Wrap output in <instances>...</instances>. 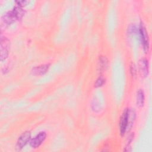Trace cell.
Masks as SVG:
<instances>
[{
    "label": "cell",
    "instance_id": "277c9868",
    "mask_svg": "<svg viewBox=\"0 0 152 152\" xmlns=\"http://www.w3.org/2000/svg\"><path fill=\"white\" fill-rule=\"evenodd\" d=\"M31 138V133L30 131H27L22 133V134L19 137L17 144H16V148L20 150L21 148H23L30 141Z\"/></svg>",
    "mask_w": 152,
    "mask_h": 152
},
{
    "label": "cell",
    "instance_id": "3957f363",
    "mask_svg": "<svg viewBox=\"0 0 152 152\" xmlns=\"http://www.w3.org/2000/svg\"><path fill=\"white\" fill-rule=\"evenodd\" d=\"M128 115H129V109H125L122 113V115L120 118V122H119L120 132L122 136H123L125 134L127 129Z\"/></svg>",
    "mask_w": 152,
    "mask_h": 152
},
{
    "label": "cell",
    "instance_id": "4fadbf2b",
    "mask_svg": "<svg viewBox=\"0 0 152 152\" xmlns=\"http://www.w3.org/2000/svg\"><path fill=\"white\" fill-rule=\"evenodd\" d=\"M137 28L134 25H131L128 28V33L129 34H134L137 33Z\"/></svg>",
    "mask_w": 152,
    "mask_h": 152
},
{
    "label": "cell",
    "instance_id": "30bf717a",
    "mask_svg": "<svg viewBox=\"0 0 152 152\" xmlns=\"http://www.w3.org/2000/svg\"><path fill=\"white\" fill-rule=\"evenodd\" d=\"M136 102L137 106L141 107L143 106L144 103V94L142 90H138L136 96Z\"/></svg>",
    "mask_w": 152,
    "mask_h": 152
},
{
    "label": "cell",
    "instance_id": "5bb4252c",
    "mask_svg": "<svg viewBox=\"0 0 152 152\" xmlns=\"http://www.w3.org/2000/svg\"><path fill=\"white\" fill-rule=\"evenodd\" d=\"M130 71H131V75L134 77L136 75V68H135V66L134 65V63H131V65H130Z\"/></svg>",
    "mask_w": 152,
    "mask_h": 152
},
{
    "label": "cell",
    "instance_id": "5b68a950",
    "mask_svg": "<svg viewBox=\"0 0 152 152\" xmlns=\"http://www.w3.org/2000/svg\"><path fill=\"white\" fill-rule=\"evenodd\" d=\"M46 137V134L45 132H39L36 137L32 138L30 142V145L32 148H36L39 147L42 143L45 141Z\"/></svg>",
    "mask_w": 152,
    "mask_h": 152
},
{
    "label": "cell",
    "instance_id": "7a4b0ae2",
    "mask_svg": "<svg viewBox=\"0 0 152 152\" xmlns=\"http://www.w3.org/2000/svg\"><path fill=\"white\" fill-rule=\"evenodd\" d=\"M139 33L140 35V39L142 42V44L144 47V49L145 51H148L149 48V40L148 36L145 29V27L142 23H141L140 28H139Z\"/></svg>",
    "mask_w": 152,
    "mask_h": 152
},
{
    "label": "cell",
    "instance_id": "6da1fadb",
    "mask_svg": "<svg viewBox=\"0 0 152 152\" xmlns=\"http://www.w3.org/2000/svg\"><path fill=\"white\" fill-rule=\"evenodd\" d=\"M10 48V42L8 38L5 37H1V60L2 61L5 59L9 53V50Z\"/></svg>",
    "mask_w": 152,
    "mask_h": 152
},
{
    "label": "cell",
    "instance_id": "ba28073f",
    "mask_svg": "<svg viewBox=\"0 0 152 152\" xmlns=\"http://www.w3.org/2000/svg\"><path fill=\"white\" fill-rule=\"evenodd\" d=\"M17 20L16 17L15 16L12 11H8L4 14V15L2 17V20L3 23L5 24H10L14 23Z\"/></svg>",
    "mask_w": 152,
    "mask_h": 152
},
{
    "label": "cell",
    "instance_id": "52a82bcc",
    "mask_svg": "<svg viewBox=\"0 0 152 152\" xmlns=\"http://www.w3.org/2000/svg\"><path fill=\"white\" fill-rule=\"evenodd\" d=\"M50 66L49 64H42L34 67L31 70V73L35 75H41L45 74L48 71Z\"/></svg>",
    "mask_w": 152,
    "mask_h": 152
},
{
    "label": "cell",
    "instance_id": "9a60e30c",
    "mask_svg": "<svg viewBox=\"0 0 152 152\" xmlns=\"http://www.w3.org/2000/svg\"><path fill=\"white\" fill-rule=\"evenodd\" d=\"M15 2L17 4V5L23 7L26 5L27 4V3L28 2V1H16Z\"/></svg>",
    "mask_w": 152,
    "mask_h": 152
},
{
    "label": "cell",
    "instance_id": "8992f818",
    "mask_svg": "<svg viewBox=\"0 0 152 152\" xmlns=\"http://www.w3.org/2000/svg\"><path fill=\"white\" fill-rule=\"evenodd\" d=\"M139 72L142 77H146L148 73V62L145 59H141L138 62Z\"/></svg>",
    "mask_w": 152,
    "mask_h": 152
},
{
    "label": "cell",
    "instance_id": "9c48e42d",
    "mask_svg": "<svg viewBox=\"0 0 152 152\" xmlns=\"http://www.w3.org/2000/svg\"><path fill=\"white\" fill-rule=\"evenodd\" d=\"M108 61L105 56H100L98 61V68L99 71H105L107 67Z\"/></svg>",
    "mask_w": 152,
    "mask_h": 152
},
{
    "label": "cell",
    "instance_id": "8fae6325",
    "mask_svg": "<svg viewBox=\"0 0 152 152\" xmlns=\"http://www.w3.org/2000/svg\"><path fill=\"white\" fill-rule=\"evenodd\" d=\"M12 12H14L15 16L16 17L17 20L21 19L23 17V16L24 15V10L22 8V7H21L20 6H18V5H16L14 8V9L12 10Z\"/></svg>",
    "mask_w": 152,
    "mask_h": 152
},
{
    "label": "cell",
    "instance_id": "7c38bea8",
    "mask_svg": "<svg viewBox=\"0 0 152 152\" xmlns=\"http://www.w3.org/2000/svg\"><path fill=\"white\" fill-rule=\"evenodd\" d=\"M104 83V80L103 79V77H99L96 81L95 83H94V87H99L100 86H102Z\"/></svg>",
    "mask_w": 152,
    "mask_h": 152
}]
</instances>
